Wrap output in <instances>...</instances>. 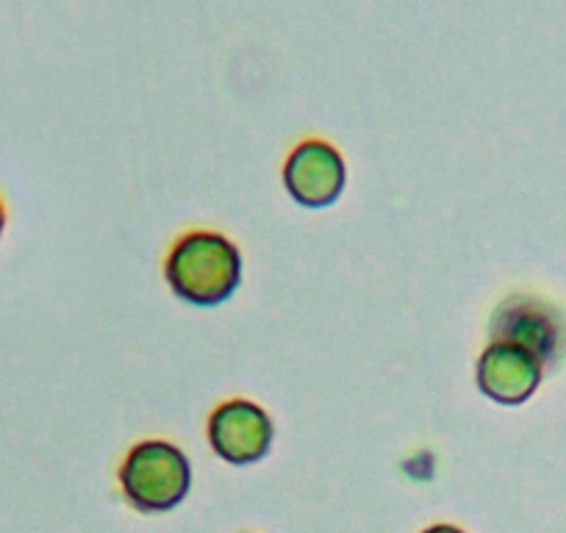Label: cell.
Wrapping results in <instances>:
<instances>
[{"mask_svg": "<svg viewBox=\"0 0 566 533\" xmlns=\"http://www.w3.org/2000/svg\"><path fill=\"white\" fill-rule=\"evenodd\" d=\"M165 279L172 295L189 306H222L242 284V253L222 233L189 231L172 244L165 261Z\"/></svg>", "mask_w": 566, "mask_h": 533, "instance_id": "6da1fadb", "label": "cell"}, {"mask_svg": "<svg viewBox=\"0 0 566 533\" xmlns=\"http://www.w3.org/2000/svg\"><path fill=\"white\" fill-rule=\"evenodd\" d=\"M489 331H492V342H511V345L525 347L544 367L558 364L566 353L564 314L542 297L525 295V292L505 297L494 309Z\"/></svg>", "mask_w": 566, "mask_h": 533, "instance_id": "3957f363", "label": "cell"}, {"mask_svg": "<svg viewBox=\"0 0 566 533\" xmlns=\"http://www.w3.org/2000/svg\"><path fill=\"white\" fill-rule=\"evenodd\" d=\"M125 500L142 514H165L181 505L192 489V464L178 445L145 439L134 445L119 467Z\"/></svg>", "mask_w": 566, "mask_h": 533, "instance_id": "7a4b0ae2", "label": "cell"}, {"mask_svg": "<svg viewBox=\"0 0 566 533\" xmlns=\"http://www.w3.org/2000/svg\"><path fill=\"white\" fill-rule=\"evenodd\" d=\"M422 533H464V531L455 525H433V527H424Z\"/></svg>", "mask_w": 566, "mask_h": 533, "instance_id": "ba28073f", "label": "cell"}, {"mask_svg": "<svg viewBox=\"0 0 566 533\" xmlns=\"http://www.w3.org/2000/svg\"><path fill=\"white\" fill-rule=\"evenodd\" d=\"M347 187V165L325 139H306L283 165V189L303 209H328Z\"/></svg>", "mask_w": 566, "mask_h": 533, "instance_id": "5b68a950", "label": "cell"}, {"mask_svg": "<svg viewBox=\"0 0 566 533\" xmlns=\"http://www.w3.org/2000/svg\"><path fill=\"white\" fill-rule=\"evenodd\" d=\"M542 378L544 364L511 342H489L475 367L478 389L497 406L527 404L542 386Z\"/></svg>", "mask_w": 566, "mask_h": 533, "instance_id": "8992f818", "label": "cell"}, {"mask_svg": "<svg viewBox=\"0 0 566 533\" xmlns=\"http://www.w3.org/2000/svg\"><path fill=\"white\" fill-rule=\"evenodd\" d=\"M272 437H275V426L270 415L244 397L226 400L209 417L211 450L233 467H250L266 459L272 450Z\"/></svg>", "mask_w": 566, "mask_h": 533, "instance_id": "277c9868", "label": "cell"}, {"mask_svg": "<svg viewBox=\"0 0 566 533\" xmlns=\"http://www.w3.org/2000/svg\"><path fill=\"white\" fill-rule=\"evenodd\" d=\"M7 226H9V209L3 195H0V239H3V233H7Z\"/></svg>", "mask_w": 566, "mask_h": 533, "instance_id": "52a82bcc", "label": "cell"}]
</instances>
